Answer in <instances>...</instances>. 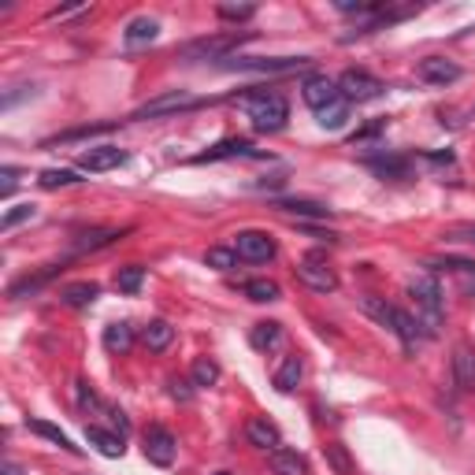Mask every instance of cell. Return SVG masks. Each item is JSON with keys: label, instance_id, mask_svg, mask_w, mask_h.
Masks as SVG:
<instances>
[{"label": "cell", "instance_id": "cell-1", "mask_svg": "<svg viewBox=\"0 0 475 475\" xmlns=\"http://www.w3.org/2000/svg\"><path fill=\"white\" fill-rule=\"evenodd\" d=\"M238 105H242V112L249 115V123L257 126L260 134H279L282 126H287V119H290V105L282 101L279 93H268V89L249 93V97H242Z\"/></svg>", "mask_w": 475, "mask_h": 475}, {"label": "cell", "instance_id": "cell-2", "mask_svg": "<svg viewBox=\"0 0 475 475\" xmlns=\"http://www.w3.org/2000/svg\"><path fill=\"white\" fill-rule=\"evenodd\" d=\"M408 297L416 305V320L424 327V334H438L442 320H446V308H442V287L434 275H416L408 282Z\"/></svg>", "mask_w": 475, "mask_h": 475}, {"label": "cell", "instance_id": "cell-3", "mask_svg": "<svg viewBox=\"0 0 475 475\" xmlns=\"http://www.w3.org/2000/svg\"><path fill=\"white\" fill-rule=\"evenodd\" d=\"M142 442H145L142 450H145V457H149L152 464H160V468H171V464H175V457H178V438H175L168 427H160V424L145 427Z\"/></svg>", "mask_w": 475, "mask_h": 475}, {"label": "cell", "instance_id": "cell-4", "mask_svg": "<svg viewBox=\"0 0 475 475\" xmlns=\"http://www.w3.org/2000/svg\"><path fill=\"white\" fill-rule=\"evenodd\" d=\"M383 82H379L375 75H368V71H345L342 78H338V93L345 101H357V105H368V101H375V97H383Z\"/></svg>", "mask_w": 475, "mask_h": 475}, {"label": "cell", "instance_id": "cell-5", "mask_svg": "<svg viewBox=\"0 0 475 475\" xmlns=\"http://www.w3.org/2000/svg\"><path fill=\"white\" fill-rule=\"evenodd\" d=\"M294 271H297V279L305 282V287L315 290V294H334V290H338V275H334V268H331L327 260H320V257H305Z\"/></svg>", "mask_w": 475, "mask_h": 475}, {"label": "cell", "instance_id": "cell-6", "mask_svg": "<svg viewBox=\"0 0 475 475\" xmlns=\"http://www.w3.org/2000/svg\"><path fill=\"white\" fill-rule=\"evenodd\" d=\"M234 252L238 260H249V264H268L275 257V238L264 234V231H242L234 238Z\"/></svg>", "mask_w": 475, "mask_h": 475}, {"label": "cell", "instance_id": "cell-7", "mask_svg": "<svg viewBox=\"0 0 475 475\" xmlns=\"http://www.w3.org/2000/svg\"><path fill=\"white\" fill-rule=\"evenodd\" d=\"M242 41H249V34H219V38H201V41H189L182 49V56L189 59H224L227 52H234Z\"/></svg>", "mask_w": 475, "mask_h": 475}, {"label": "cell", "instance_id": "cell-8", "mask_svg": "<svg viewBox=\"0 0 475 475\" xmlns=\"http://www.w3.org/2000/svg\"><path fill=\"white\" fill-rule=\"evenodd\" d=\"M186 108H197V97H189V93L175 89V93H160V97L145 101L134 119H160V115H175V112H186Z\"/></svg>", "mask_w": 475, "mask_h": 475}, {"label": "cell", "instance_id": "cell-9", "mask_svg": "<svg viewBox=\"0 0 475 475\" xmlns=\"http://www.w3.org/2000/svg\"><path fill=\"white\" fill-rule=\"evenodd\" d=\"M308 56H279V59H231L227 68H238V71H268V75H287V71H301L308 68Z\"/></svg>", "mask_w": 475, "mask_h": 475}, {"label": "cell", "instance_id": "cell-10", "mask_svg": "<svg viewBox=\"0 0 475 475\" xmlns=\"http://www.w3.org/2000/svg\"><path fill=\"white\" fill-rule=\"evenodd\" d=\"M119 164H126V152L115 149V145H93V149H86V152L78 156V171H89V175L112 171V168H119Z\"/></svg>", "mask_w": 475, "mask_h": 475}, {"label": "cell", "instance_id": "cell-11", "mask_svg": "<svg viewBox=\"0 0 475 475\" xmlns=\"http://www.w3.org/2000/svg\"><path fill=\"white\" fill-rule=\"evenodd\" d=\"M301 97H305V105H308L312 112H320V108H327L331 101H338L342 93H338V82H331L327 75H312V78H305V86H301Z\"/></svg>", "mask_w": 475, "mask_h": 475}, {"label": "cell", "instance_id": "cell-12", "mask_svg": "<svg viewBox=\"0 0 475 475\" xmlns=\"http://www.w3.org/2000/svg\"><path fill=\"white\" fill-rule=\"evenodd\" d=\"M416 75L424 78V82H431V86H450V82H457L461 78V68L453 59H442V56H427V59H420V68H416Z\"/></svg>", "mask_w": 475, "mask_h": 475}, {"label": "cell", "instance_id": "cell-13", "mask_svg": "<svg viewBox=\"0 0 475 475\" xmlns=\"http://www.w3.org/2000/svg\"><path fill=\"white\" fill-rule=\"evenodd\" d=\"M453 383L464 394L475 390V350L471 345H457L453 350Z\"/></svg>", "mask_w": 475, "mask_h": 475}, {"label": "cell", "instance_id": "cell-14", "mask_svg": "<svg viewBox=\"0 0 475 475\" xmlns=\"http://www.w3.org/2000/svg\"><path fill=\"white\" fill-rule=\"evenodd\" d=\"M268 464H271L275 475H312L308 457L297 453V450H282V446H279L275 453H268Z\"/></svg>", "mask_w": 475, "mask_h": 475}, {"label": "cell", "instance_id": "cell-15", "mask_svg": "<svg viewBox=\"0 0 475 475\" xmlns=\"http://www.w3.org/2000/svg\"><path fill=\"white\" fill-rule=\"evenodd\" d=\"M245 438H249L257 450H264V453H275V450L282 446V434H279V427H275L271 420H249Z\"/></svg>", "mask_w": 475, "mask_h": 475}, {"label": "cell", "instance_id": "cell-16", "mask_svg": "<svg viewBox=\"0 0 475 475\" xmlns=\"http://www.w3.org/2000/svg\"><path fill=\"white\" fill-rule=\"evenodd\" d=\"M234 156H257V149H252L245 138H227V142H219L212 149H205L197 156V164H208V160H234Z\"/></svg>", "mask_w": 475, "mask_h": 475}, {"label": "cell", "instance_id": "cell-17", "mask_svg": "<svg viewBox=\"0 0 475 475\" xmlns=\"http://www.w3.org/2000/svg\"><path fill=\"white\" fill-rule=\"evenodd\" d=\"M86 438H89V446H97L105 457H123L126 453V446H123V434H115V431H105V427H86Z\"/></svg>", "mask_w": 475, "mask_h": 475}, {"label": "cell", "instance_id": "cell-18", "mask_svg": "<svg viewBox=\"0 0 475 475\" xmlns=\"http://www.w3.org/2000/svg\"><path fill=\"white\" fill-rule=\"evenodd\" d=\"M156 34H160V23L156 19H149V15H138L131 26H126V45L131 49H142V45H149V41H156Z\"/></svg>", "mask_w": 475, "mask_h": 475}, {"label": "cell", "instance_id": "cell-19", "mask_svg": "<svg viewBox=\"0 0 475 475\" xmlns=\"http://www.w3.org/2000/svg\"><path fill=\"white\" fill-rule=\"evenodd\" d=\"M63 305H71V308H89L93 301L101 297V287L97 282H71V287H63Z\"/></svg>", "mask_w": 475, "mask_h": 475}, {"label": "cell", "instance_id": "cell-20", "mask_svg": "<svg viewBox=\"0 0 475 475\" xmlns=\"http://www.w3.org/2000/svg\"><path fill=\"white\" fill-rule=\"evenodd\" d=\"M142 342L149 345V350H156V353H164L168 345L175 342V327L168 324V320H152L145 331H142Z\"/></svg>", "mask_w": 475, "mask_h": 475}, {"label": "cell", "instance_id": "cell-21", "mask_svg": "<svg viewBox=\"0 0 475 475\" xmlns=\"http://www.w3.org/2000/svg\"><path fill=\"white\" fill-rule=\"evenodd\" d=\"M275 208L287 212V215H301V219H324V215H331V208L320 205V201H294V197L275 201Z\"/></svg>", "mask_w": 475, "mask_h": 475}, {"label": "cell", "instance_id": "cell-22", "mask_svg": "<svg viewBox=\"0 0 475 475\" xmlns=\"http://www.w3.org/2000/svg\"><path fill=\"white\" fill-rule=\"evenodd\" d=\"M134 345V327L131 324H108L105 327V350L108 353H126Z\"/></svg>", "mask_w": 475, "mask_h": 475}, {"label": "cell", "instance_id": "cell-23", "mask_svg": "<svg viewBox=\"0 0 475 475\" xmlns=\"http://www.w3.org/2000/svg\"><path fill=\"white\" fill-rule=\"evenodd\" d=\"M390 331L405 342V350H413V345L420 342V320H416V315H408V312H401V308H394V327Z\"/></svg>", "mask_w": 475, "mask_h": 475}, {"label": "cell", "instance_id": "cell-24", "mask_svg": "<svg viewBox=\"0 0 475 475\" xmlns=\"http://www.w3.org/2000/svg\"><path fill=\"white\" fill-rule=\"evenodd\" d=\"M345 119H350V101H345V97H338L327 108L315 112V123H320L324 131H338V126H345Z\"/></svg>", "mask_w": 475, "mask_h": 475}, {"label": "cell", "instance_id": "cell-25", "mask_svg": "<svg viewBox=\"0 0 475 475\" xmlns=\"http://www.w3.org/2000/svg\"><path fill=\"white\" fill-rule=\"evenodd\" d=\"M282 338V324H275V320H264V324H257L249 331V342H252V350H271V345Z\"/></svg>", "mask_w": 475, "mask_h": 475}, {"label": "cell", "instance_id": "cell-26", "mask_svg": "<svg viewBox=\"0 0 475 475\" xmlns=\"http://www.w3.org/2000/svg\"><path fill=\"white\" fill-rule=\"evenodd\" d=\"M297 383H301V361L297 357H287V361H282V368L275 371V390L279 394H290Z\"/></svg>", "mask_w": 475, "mask_h": 475}, {"label": "cell", "instance_id": "cell-27", "mask_svg": "<svg viewBox=\"0 0 475 475\" xmlns=\"http://www.w3.org/2000/svg\"><path fill=\"white\" fill-rule=\"evenodd\" d=\"M142 282H145V268H138V264H126V268L115 271V290L119 294H138Z\"/></svg>", "mask_w": 475, "mask_h": 475}, {"label": "cell", "instance_id": "cell-28", "mask_svg": "<svg viewBox=\"0 0 475 475\" xmlns=\"http://www.w3.org/2000/svg\"><path fill=\"white\" fill-rule=\"evenodd\" d=\"M245 297L268 305V301H279L282 290H279V282H271V279H252V282H245Z\"/></svg>", "mask_w": 475, "mask_h": 475}, {"label": "cell", "instance_id": "cell-29", "mask_svg": "<svg viewBox=\"0 0 475 475\" xmlns=\"http://www.w3.org/2000/svg\"><path fill=\"white\" fill-rule=\"evenodd\" d=\"M189 383H194V387H215L219 383V364L212 357H197L194 371H189Z\"/></svg>", "mask_w": 475, "mask_h": 475}, {"label": "cell", "instance_id": "cell-30", "mask_svg": "<svg viewBox=\"0 0 475 475\" xmlns=\"http://www.w3.org/2000/svg\"><path fill=\"white\" fill-rule=\"evenodd\" d=\"M78 182H82V175H78V171H71V168H49V171H41V178H38V186H41V189L78 186Z\"/></svg>", "mask_w": 475, "mask_h": 475}, {"label": "cell", "instance_id": "cell-31", "mask_svg": "<svg viewBox=\"0 0 475 475\" xmlns=\"http://www.w3.org/2000/svg\"><path fill=\"white\" fill-rule=\"evenodd\" d=\"M126 231H112V227H105V231H89V234H82L78 242H75V252H86V249H105V245H112L115 238H123Z\"/></svg>", "mask_w": 475, "mask_h": 475}, {"label": "cell", "instance_id": "cell-32", "mask_svg": "<svg viewBox=\"0 0 475 475\" xmlns=\"http://www.w3.org/2000/svg\"><path fill=\"white\" fill-rule=\"evenodd\" d=\"M30 431H34V434H41V438H49V442H56L59 450H68V453H78V446H75V442H71L68 434H63L59 427L45 424V420H30Z\"/></svg>", "mask_w": 475, "mask_h": 475}, {"label": "cell", "instance_id": "cell-33", "mask_svg": "<svg viewBox=\"0 0 475 475\" xmlns=\"http://www.w3.org/2000/svg\"><path fill=\"white\" fill-rule=\"evenodd\" d=\"M361 308L371 315L375 324H383V327H394V305H387L383 297H364Z\"/></svg>", "mask_w": 475, "mask_h": 475}, {"label": "cell", "instance_id": "cell-34", "mask_svg": "<svg viewBox=\"0 0 475 475\" xmlns=\"http://www.w3.org/2000/svg\"><path fill=\"white\" fill-rule=\"evenodd\" d=\"M205 264L215 268V271H231V268L238 264V252H234V249H224V245H215V249L205 252Z\"/></svg>", "mask_w": 475, "mask_h": 475}, {"label": "cell", "instance_id": "cell-35", "mask_svg": "<svg viewBox=\"0 0 475 475\" xmlns=\"http://www.w3.org/2000/svg\"><path fill=\"white\" fill-rule=\"evenodd\" d=\"M34 215H38L34 205H15L12 212H5V219H0V231L8 234V231H15L19 224H26V219H34Z\"/></svg>", "mask_w": 475, "mask_h": 475}, {"label": "cell", "instance_id": "cell-36", "mask_svg": "<svg viewBox=\"0 0 475 475\" xmlns=\"http://www.w3.org/2000/svg\"><path fill=\"white\" fill-rule=\"evenodd\" d=\"M215 12H219V19H234V23L257 15V8H252V5H219Z\"/></svg>", "mask_w": 475, "mask_h": 475}, {"label": "cell", "instance_id": "cell-37", "mask_svg": "<svg viewBox=\"0 0 475 475\" xmlns=\"http://www.w3.org/2000/svg\"><path fill=\"white\" fill-rule=\"evenodd\" d=\"M19 186V168H0V197H12Z\"/></svg>", "mask_w": 475, "mask_h": 475}, {"label": "cell", "instance_id": "cell-38", "mask_svg": "<svg viewBox=\"0 0 475 475\" xmlns=\"http://www.w3.org/2000/svg\"><path fill=\"white\" fill-rule=\"evenodd\" d=\"M189 387H194V383H186V379H171V397L175 401H189V394H194Z\"/></svg>", "mask_w": 475, "mask_h": 475}, {"label": "cell", "instance_id": "cell-39", "mask_svg": "<svg viewBox=\"0 0 475 475\" xmlns=\"http://www.w3.org/2000/svg\"><path fill=\"white\" fill-rule=\"evenodd\" d=\"M0 475H23V471H19V468H15V464H12V461H8V464H5V468H0Z\"/></svg>", "mask_w": 475, "mask_h": 475}, {"label": "cell", "instance_id": "cell-40", "mask_svg": "<svg viewBox=\"0 0 475 475\" xmlns=\"http://www.w3.org/2000/svg\"><path fill=\"white\" fill-rule=\"evenodd\" d=\"M464 234H468V238H471V242H475V227H468V231H464Z\"/></svg>", "mask_w": 475, "mask_h": 475}, {"label": "cell", "instance_id": "cell-41", "mask_svg": "<svg viewBox=\"0 0 475 475\" xmlns=\"http://www.w3.org/2000/svg\"><path fill=\"white\" fill-rule=\"evenodd\" d=\"M215 475H231V471H215Z\"/></svg>", "mask_w": 475, "mask_h": 475}]
</instances>
